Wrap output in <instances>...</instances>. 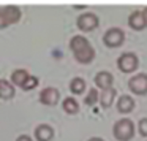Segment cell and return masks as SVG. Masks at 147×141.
I'll return each instance as SVG.
<instances>
[{
    "label": "cell",
    "instance_id": "6da1fadb",
    "mask_svg": "<svg viewBox=\"0 0 147 141\" xmlns=\"http://www.w3.org/2000/svg\"><path fill=\"white\" fill-rule=\"evenodd\" d=\"M70 48L74 54V59L79 64H90L93 60V57H95V51H93L92 45L89 43V40L81 35H76L71 38Z\"/></svg>",
    "mask_w": 147,
    "mask_h": 141
},
{
    "label": "cell",
    "instance_id": "7a4b0ae2",
    "mask_svg": "<svg viewBox=\"0 0 147 141\" xmlns=\"http://www.w3.org/2000/svg\"><path fill=\"white\" fill-rule=\"evenodd\" d=\"M115 140L119 141H130L134 136V124L130 119L123 117L114 124V130H112Z\"/></svg>",
    "mask_w": 147,
    "mask_h": 141
},
{
    "label": "cell",
    "instance_id": "3957f363",
    "mask_svg": "<svg viewBox=\"0 0 147 141\" xmlns=\"http://www.w3.org/2000/svg\"><path fill=\"white\" fill-rule=\"evenodd\" d=\"M19 19H21V10L18 7L8 5V7L0 8V27H2V29L18 22Z\"/></svg>",
    "mask_w": 147,
    "mask_h": 141
},
{
    "label": "cell",
    "instance_id": "277c9868",
    "mask_svg": "<svg viewBox=\"0 0 147 141\" xmlns=\"http://www.w3.org/2000/svg\"><path fill=\"white\" fill-rule=\"evenodd\" d=\"M117 65L120 68V71H123V73H133L139 65V60H138L136 54H133V52H123L119 57Z\"/></svg>",
    "mask_w": 147,
    "mask_h": 141
},
{
    "label": "cell",
    "instance_id": "5b68a950",
    "mask_svg": "<svg viewBox=\"0 0 147 141\" xmlns=\"http://www.w3.org/2000/svg\"><path fill=\"white\" fill-rule=\"evenodd\" d=\"M128 87L134 95H146L147 94V75L139 73L130 78L128 81Z\"/></svg>",
    "mask_w": 147,
    "mask_h": 141
},
{
    "label": "cell",
    "instance_id": "8992f818",
    "mask_svg": "<svg viewBox=\"0 0 147 141\" xmlns=\"http://www.w3.org/2000/svg\"><path fill=\"white\" fill-rule=\"evenodd\" d=\"M123 40H125L123 32H122L120 29H117V27L109 29L108 32L105 33V37H103V41H105V45L108 46V48H119V46L123 43Z\"/></svg>",
    "mask_w": 147,
    "mask_h": 141
},
{
    "label": "cell",
    "instance_id": "52a82bcc",
    "mask_svg": "<svg viewBox=\"0 0 147 141\" xmlns=\"http://www.w3.org/2000/svg\"><path fill=\"white\" fill-rule=\"evenodd\" d=\"M78 29L82 32H92L93 29L98 27V18L93 13H82L78 18Z\"/></svg>",
    "mask_w": 147,
    "mask_h": 141
},
{
    "label": "cell",
    "instance_id": "ba28073f",
    "mask_svg": "<svg viewBox=\"0 0 147 141\" xmlns=\"http://www.w3.org/2000/svg\"><path fill=\"white\" fill-rule=\"evenodd\" d=\"M59 98H60V92L57 89H54V87H46L40 94V102L46 106H55Z\"/></svg>",
    "mask_w": 147,
    "mask_h": 141
},
{
    "label": "cell",
    "instance_id": "9c48e42d",
    "mask_svg": "<svg viewBox=\"0 0 147 141\" xmlns=\"http://www.w3.org/2000/svg\"><path fill=\"white\" fill-rule=\"evenodd\" d=\"M35 138L38 141H51L54 138V128L48 124H41L35 128Z\"/></svg>",
    "mask_w": 147,
    "mask_h": 141
},
{
    "label": "cell",
    "instance_id": "30bf717a",
    "mask_svg": "<svg viewBox=\"0 0 147 141\" xmlns=\"http://www.w3.org/2000/svg\"><path fill=\"white\" fill-rule=\"evenodd\" d=\"M112 81H114V76L109 71H98L95 76V84L100 89H108V87H111Z\"/></svg>",
    "mask_w": 147,
    "mask_h": 141
},
{
    "label": "cell",
    "instance_id": "8fae6325",
    "mask_svg": "<svg viewBox=\"0 0 147 141\" xmlns=\"http://www.w3.org/2000/svg\"><path fill=\"white\" fill-rule=\"evenodd\" d=\"M128 24L133 30H142L146 27V21H144V16L141 11H134V13L130 14L128 18Z\"/></svg>",
    "mask_w": 147,
    "mask_h": 141
},
{
    "label": "cell",
    "instance_id": "7c38bea8",
    "mask_svg": "<svg viewBox=\"0 0 147 141\" xmlns=\"http://www.w3.org/2000/svg\"><path fill=\"white\" fill-rule=\"evenodd\" d=\"M133 108H134V100L130 95H122L117 100V109L122 114H127V113L133 111Z\"/></svg>",
    "mask_w": 147,
    "mask_h": 141
},
{
    "label": "cell",
    "instance_id": "4fadbf2b",
    "mask_svg": "<svg viewBox=\"0 0 147 141\" xmlns=\"http://www.w3.org/2000/svg\"><path fill=\"white\" fill-rule=\"evenodd\" d=\"M115 89L114 87H108V89H103V92H101V97H100V103H101V106L103 108H109V106L112 105V102H114V98H115Z\"/></svg>",
    "mask_w": 147,
    "mask_h": 141
},
{
    "label": "cell",
    "instance_id": "5bb4252c",
    "mask_svg": "<svg viewBox=\"0 0 147 141\" xmlns=\"http://www.w3.org/2000/svg\"><path fill=\"white\" fill-rule=\"evenodd\" d=\"M0 97L3 100H10L14 97V86L7 79H0Z\"/></svg>",
    "mask_w": 147,
    "mask_h": 141
},
{
    "label": "cell",
    "instance_id": "9a60e30c",
    "mask_svg": "<svg viewBox=\"0 0 147 141\" xmlns=\"http://www.w3.org/2000/svg\"><path fill=\"white\" fill-rule=\"evenodd\" d=\"M62 108H63V111L67 113V114H76V113L79 111V105H78V102L73 97L65 98L63 103H62Z\"/></svg>",
    "mask_w": 147,
    "mask_h": 141
},
{
    "label": "cell",
    "instance_id": "2e32d148",
    "mask_svg": "<svg viewBox=\"0 0 147 141\" xmlns=\"http://www.w3.org/2000/svg\"><path fill=\"white\" fill-rule=\"evenodd\" d=\"M29 78V71H26V70H14L13 73H11V83H13V86H22L24 84V81Z\"/></svg>",
    "mask_w": 147,
    "mask_h": 141
},
{
    "label": "cell",
    "instance_id": "e0dca14e",
    "mask_svg": "<svg viewBox=\"0 0 147 141\" xmlns=\"http://www.w3.org/2000/svg\"><path fill=\"white\" fill-rule=\"evenodd\" d=\"M70 90L74 95H81V94L86 90V81L82 78H73L70 83Z\"/></svg>",
    "mask_w": 147,
    "mask_h": 141
},
{
    "label": "cell",
    "instance_id": "ac0fdd59",
    "mask_svg": "<svg viewBox=\"0 0 147 141\" xmlns=\"http://www.w3.org/2000/svg\"><path fill=\"white\" fill-rule=\"evenodd\" d=\"M36 86H38V78H36V76H32V75H29V78L24 81V84H22L21 87H22L24 90H32V89H35Z\"/></svg>",
    "mask_w": 147,
    "mask_h": 141
},
{
    "label": "cell",
    "instance_id": "d6986e66",
    "mask_svg": "<svg viewBox=\"0 0 147 141\" xmlns=\"http://www.w3.org/2000/svg\"><path fill=\"white\" fill-rule=\"evenodd\" d=\"M86 105L87 106H93L96 102H98V92H96V89H90V92H89V95L86 97Z\"/></svg>",
    "mask_w": 147,
    "mask_h": 141
},
{
    "label": "cell",
    "instance_id": "ffe728a7",
    "mask_svg": "<svg viewBox=\"0 0 147 141\" xmlns=\"http://www.w3.org/2000/svg\"><path fill=\"white\" fill-rule=\"evenodd\" d=\"M138 128H139V135L146 138L147 136V117H142L138 124Z\"/></svg>",
    "mask_w": 147,
    "mask_h": 141
},
{
    "label": "cell",
    "instance_id": "44dd1931",
    "mask_svg": "<svg viewBox=\"0 0 147 141\" xmlns=\"http://www.w3.org/2000/svg\"><path fill=\"white\" fill-rule=\"evenodd\" d=\"M16 141H33V140L29 136V135H19V136L16 138Z\"/></svg>",
    "mask_w": 147,
    "mask_h": 141
},
{
    "label": "cell",
    "instance_id": "7402d4cb",
    "mask_svg": "<svg viewBox=\"0 0 147 141\" xmlns=\"http://www.w3.org/2000/svg\"><path fill=\"white\" fill-rule=\"evenodd\" d=\"M142 13V16H144V21H146V26H147V7L144 8V11H141Z\"/></svg>",
    "mask_w": 147,
    "mask_h": 141
},
{
    "label": "cell",
    "instance_id": "603a6c76",
    "mask_svg": "<svg viewBox=\"0 0 147 141\" xmlns=\"http://www.w3.org/2000/svg\"><path fill=\"white\" fill-rule=\"evenodd\" d=\"M89 141H105V140H101V138H98V136H93V138H90Z\"/></svg>",
    "mask_w": 147,
    "mask_h": 141
}]
</instances>
